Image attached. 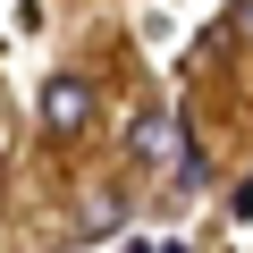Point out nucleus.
<instances>
[{
    "label": "nucleus",
    "mask_w": 253,
    "mask_h": 253,
    "mask_svg": "<svg viewBox=\"0 0 253 253\" xmlns=\"http://www.w3.org/2000/svg\"><path fill=\"white\" fill-rule=\"evenodd\" d=\"M42 126H51L59 144H76L84 126H93V84L84 76H51L42 84Z\"/></svg>",
    "instance_id": "f257e3e1"
},
{
    "label": "nucleus",
    "mask_w": 253,
    "mask_h": 253,
    "mask_svg": "<svg viewBox=\"0 0 253 253\" xmlns=\"http://www.w3.org/2000/svg\"><path fill=\"white\" fill-rule=\"evenodd\" d=\"M126 152L169 169V152H177V118H169V110H144V118H135V135H126Z\"/></svg>",
    "instance_id": "f03ea898"
},
{
    "label": "nucleus",
    "mask_w": 253,
    "mask_h": 253,
    "mask_svg": "<svg viewBox=\"0 0 253 253\" xmlns=\"http://www.w3.org/2000/svg\"><path fill=\"white\" fill-rule=\"evenodd\" d=\"M169 177H177V186H203V177H211L203 144H186V135H177V152H169Z\"/></svg>",
    "instance_id": "7ed1b4c3"
},
{
    "label": "nucleus",
    "mask_w": 253,
    "mask_h": 253,
    "mask_svg": "<svg viewBox=\"0 0 253 253\" xmlns=\"http://www.w3.org/2000/svg\"><path fill=\"white\" fill-rule=\"evenodd\" d=\"M236 34H253V0H236V9L219 17V42H236Z\"/></svg>",
    "instance_id": "20e7f679"
},
{
    "label": "nucleus",
    "mask_w": 253,
    "mask_h": 253,
    "mask_svg": "<svg viewBox=\"0 0 253 253\" xmlns=\"http://www.w3.org/2000/svg\"><path fill=\"white\" fill-rule=\"evenodd\" d=\"M228 211H236V219H253V177H236V194H228Z\"/></svg>",
    "instance_id": "39448f33"
}]
</instances>
